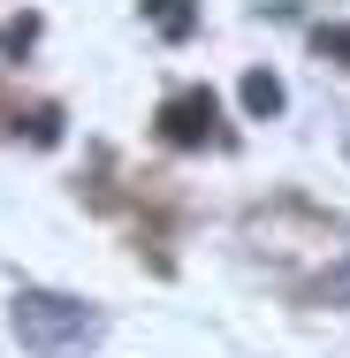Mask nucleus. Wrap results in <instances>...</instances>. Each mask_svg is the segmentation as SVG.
Segmentation results:
<instances>
[{
  "instance_id": "1",
  "label": "nucleus",
  "mask_w": 350,
  "mask_h": 358,
  "mask_svg": "<svg viewBox=\"0 0 350 358\" xmlns=\"http://www.w3.org/2000/svg\"><path fill=\"white\" fill-rule=\"evenodd\" d=\"M8 328L31 358H84V343H99V305L84 297H61V289H15L8 305Z\"/></svg>"
},
{
  "instance_id": "2",
  "label": "nucleus",
  "mask_w": 350,
  "mask_h": 358,
  "mask_svg": "<svg viewBox=\"0 0 350 358\" xmlns=\"http://www.w3.org/2000/svg\"><path fill=\"white\" fill-rule=\"evenodd\" d=\"M213 115H221L213 92H175V99L160 107V130H168L175 145H206L213 138Z\"/></svg>"
},
{
  "instance_id": "3",
  "label": "nucleus",
  "mask_w": 350,
  "mask_h": 358,
  "mask_svg": "<svg viewBox=\"0 0 350 358\" xmlns=\"http://www.w3.org/2000/svg\"><path fill=\"white\" fill-rule=\"evenodd\" d=\"M312 297H320V305H350V252L320 275V282H312Z\"/></svg>"
},
{
  "instance_id": "4",
  "label": "nucleus",
  "mask_w": 350,
  "mask_h": 358,
  "mask_svg": "<svg viewBox=\"0 0 350 358\" xmlns=\"http://www.w3.org/2000/svg\"><path fill=\"white\" fill-rule=\"evenodd\" d=\"M244 107H251V115H275V107H282V84H275V76H244Z\"/></svg>"
},
{
  "instance_id": "5",
  "label": "nucleus",
  "mask_w": 350,
  "mask_h": 358,
  "mask_svg": "<svg viewBox=\"0 0 350 358\" xmlns=\"http://www.w3.org/2000/svg\"><path fill=\"white\" fill-rule=\"evenodd\" d=\"M145 8H152V23H160L168 38H183V31H191V8H183V0H145Z\"/></svg>"
},
{
  "instance_id": "6",
  "label": "nucleus",
  "mask_w": 350,
  "mask_h": 358,
  "mask_svg": "<svg viewBox=\"0 0 350 358\" xmlns=\"http://www.w3.org/2000/svg\"><path fill=\"white\" fill-rule=\"evenodd\" d=\"M320 46L328 54H350V31H320Z\"/></svg>"
}]
</instances>
